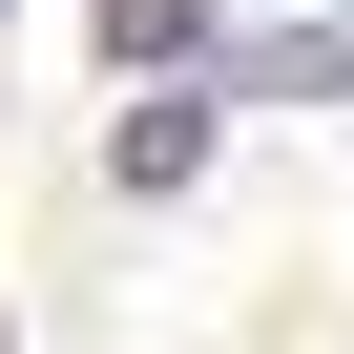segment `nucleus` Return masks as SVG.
<instances>
[{
	"label": "nucleus",
	"instance_id": "obj_1",
	"mask_svg": "<svg viewBox=\"0 0 354 354\" xmlns=\"http://www.w3.org/2000/svg\"><path fill=\"white\" fill-rule=\"evenodd\" d=\"M84 42H104V63H188V42H209V0H84Z\"/></svg>",
	"mask_w": 354,
	"mask_h": 354
},
{
	"label": "nucleus",
	"instance_id": "obj_2",
	"mask_svg": "<svg viewBox=\"0 0 354 354\" xmlns=\"http://www.w3.org/2000/svg\"><path fill=\"white\" fill-rule=\"evenodd\" d=\"M209 167V104H125V188H188Z\"/></svg>",
	"mask_w": 354,
	"mask_h": 354
},
{
	"label": "nucleus",
	"instance_id": "obj_3",
	"mask_svg": "<svg viewBox=\"0 0 354 354\" xmlns=\"http://www.w3.org/2000/svg\"><path fill=\"white\" fill-rule=\"evenodd\" d=\"M250 84H271V104H354V42H333V21H313V42H250Z\"/></svg>",
	"mask_w": 354,
	"mask_h": 354
}]
</instances>
